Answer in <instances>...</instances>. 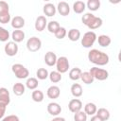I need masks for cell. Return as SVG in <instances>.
<instances>
[{
    "mask_svg": "<svg viewBox=\"0 0 121 121\" xmlns=\"http://www.w3.org/2000/svg\"><path fill=\"white\" fill-rule=\"evenodd\" d=\"M68 109L71 112L76 113L82 109V102L78 98H73L68 103Z\"/></svg>",
    "mask_w": 121,
    "mask_h": 121,
    "instance_id": "30bf717a",
    "label": "cell"
},
{
    "mask_svg": "<svg viewBox=\"0 0 121 121\" xmlns=\"http://www.w3.org/2000/svg\"><path fill=\"white\" fill-rule=\"evenodd\" d=\"M46 95H47L48 98H50V99H56V98H58V97L60 96V88H59L58 86L52 85V86H50V87L47 89Z\"/></svg>",
    "mask_w": 121,
    "mask_h": 121,
    "instance_id": "5bb4252c",
    "label": "cell"
},
{
    "mask_svg": "<svg viewBox=\"0 0 121 121\" xmlns=\"http://www.w3.org/2000/svg\"><path fill=\"white\" fill-rule=\"evenodd\" d=\"M96 38L97 36L94 31H87L81 38V45L85 48H90L96 41Z\"/></svg>",
    "mask_w": 121,
    "mask_h": 121,
    "instance_id": "5b68a950",
    "label": "cell"
},
{
    "mask_svg": "<svg viewBox=\"0 0 121 121\" xmlns=\"http://www.w3.org/2000/svg\"><path fill=\"white\" fill-rule=\"evenodd\" d=\"M35 29L39 32L43 31L45 26H47V20H46V17L43 16V15H40L37 17L36 21H35Z\"/></svg>",
    "mask_w": 121,
    "mask_h": 121,
    "instance_id": "7c38bea8",
    "label": "cell"
},
{
    "mask_svg": "<svg viewBox=\"0 0 121 121\" xmlns=\"http://www.w3.org/2000/svg\"><path fill=\"white\" fill-rule=\"evenodd\" d=\"M67 34V31H66V28L63 27V26H60V28L54 33L55 37L57 39H63Z\"/></svg>",
    "mask_w": 121,
    "mask_h": 121,
    "instance_id": "8d00e7d4",
    "label": "cell"
},
{
    "mask_svg": "<svg viewBox=\"0 0 121 121\" xmlns=\"http://www.w3.org/2000/svg\"><path fill=\"white\" fill-rule=\"evenodd\" d=\"M56 9H57L58 12H59L61 16H67V15L70 13V7H69L68 3L64 2V1L59 2Z\"/></svg>",
    "mask_w": 121,
    "mask_h": 121,
    "instance_id": "4fadbf2b",
    "label": "cell"
},
{
    "mask_svg": "<svg viewBox=\"0 0 121 121\" xmlns=\"http://www.w3.org/2000/svg\"><path fill=\"white\" fill-rule=\"evenodd\" d=\"M80 38V31L77 28H71L68 31V39L72 42H77Z\"/></svg>",
    "mask_w": 121,
    "mask_h": 121,
    "instance_id": "d4e9b609",
    "label": "cell"
},
{
    "mask_svg": "<svg viewBox=\"0 0 121 121\" xmlns=\"http://www.w3.org/2000/svg\"><path fill=\"white\" fill-rule=\"evenodd\" d=\"M25 26V19L22 16H15L11 19V26L14 29H21Z\"/></svg>",
    "mask_w": 121,
    "mask_h": 121,
    "instance_id": "ac0fdd59",
    "label": "cell"
},
{
    "mask_svg": "<svg viewBox=\"0 0 121 121\" xmlns=\"http://www.w3.org/2000/svg\"><path fill=\"white\" fill-rule=\"evenodd\" d=\"M12 91H13V93H14L15 95L20 96V95H22L25 94V92H26V86L23 83H21V82H16L12 86Z\"/></svg>",
    "mask_w": 121,
    "mask_h": 121,
    "instance_id": "ffe728a7",
    "label": "cell"
},
{
    "mask_svg": "<svg viewBox=\"0 0 121 121\" xmlns=\"http://www.w3.org/2000/svg\"><path fill=\"white\" fill-rule=\"evenodd\" d=\"M57 59H58L57 58V55L54 52H52V51H48L44 55V62L48 66H54L56 64Z\"/></svg>",
    "mask_w": 121,
    "mask_h": 121,
    "instance_id": "9a60e30c",
    "label": "cell"
},
{
    "mask_svg": "<svg viewBox=\"0 0 121 121\" xmlns=\"http://www.w3.org/2000/svg\"><path fill=\"white\" fill-rule=\"evenodd\" d=\"M0 102L9 105L10 102V95H9V92L7 88L5 87H1L0 88Z\"/></svg>",
    "mask_w": 121,
    "mask_h": 121,
    "instance_id": "2e32d148",
    "label": "cell"
},
{
    "mask_svg": "<svg viewBox=\"0 0 121 121\" xmlns=\"http://www.w3.org/2000/svg\"><path fill=\"white\" fill-rule=\"evenodd\" d=\"M48 78H49V79H50L51 82H53V83H58V82H60V81L61 80V78H62V77H61V74L59 73L58 71H52V72L49 74Z\"/></svg>",
    "mask_w": 121,
    "mask_h": 121,
    "instance_id": "1f68e13d",
    "label": "cell"
},
{
    "mask_svg": "<svg viewBox=\"0 0 121 121\" xmlns=\"http://www.w3.org/2000/svg\"><path fill=\"white\" fill-rule=\"evenodd\" d=\"M51 121H66V120H65V118H63V117L56 116V117H55V118H53Z\"/></svg>",
    "mask_w": 121,
    "mask_h": 121,
    "instance_id": "60d3db41",
    "label": "cell"
},
{
    "mask_svg": "<svg viewBox=\"0 0 121 121\" xmlns=\"http://www.w3.org/2000/svg\"><path fill=\"white\" fill-rule=\"evenodd\" d=\"M39 85V81L35 78H28L26 82V86L29 90H36V88Z\"/></svg>",
    "mask_w": 121,
    "mask_h": 121,
    "instance_id": "83f0119b",
    "label": "cell"
},
{
    "mask_svg": "<svg viewBox=\"0 0 121 121\" xmlns=\"http://www.w3.org/2000/svg\"><path fill=\"white\" fill-rule=\"evenodd\" d=\"M86 6L91 11H95L100 8V1L99 0H89Z\"/></svg>",
    "mask_w": 121,
    "mask_h": 121,
    "instance_id": "f546056e",
    "label": "cell"
},
{
    "mask_svg": "<svg viewBox=\"0 0 121 121\" xmlns=\"http://www.w3.org/2000/svg\"><path fill=\"white\" fill-rule=\"evenodd\" d=\"M11 38L14 43H21L25 39V32L21 29H15V30H13V32L11 34Z\"/></svg>",
    "mask_w": 121,
    "mask_h": 121,
    "instance_id": "d6986e66",
    "label": "cell"
},
{
    "mask_svg": "<svg viewBox=\"0 0 121 121\" xmlns=\"http://www.w3.org/2000/svg\"><path fill=\"white\" fill-rule=\"evenodd\" d=\"M18 45L16 43H14L13 41L11 42H8L4 47V50H5V53L9 56V57H13L15 56L17 53H18Z\"/></svg>",
    "mask_w": 121,
    "mask_h": 121,
    "instance_id": "9c48e42d",
    "label": "cell"
},
{
    "mask_svg": "<svg viewBox=\"0 0 121 121\" xmlns=\"http://www.w3.org/2000/svg\"><path fill=\"white\" fill-rule=\"evenodd\" d=\"M36 76L38 78V79H41V80H43V79H46L49 76V73L48 71L45 69V68H39L36 72Z\"/></svg>",
    "mask_w": 121,
    "mask_h": 121,
    "instance_id": "d6a6232c",
    "label": "cell"
},
{
    "mask_svg": "<svg viewBox=\"0 0 121 121\" xmlns=\"http://www.w3.org/2000/svg\"><path fill=\"white\" fill-rule=\"evenodd\" d=\"M7 106L6 104L0 102V119H2L5 115V112H6V110H7Z\"/></svg>",
    "mask_w": 121,
    "mask_h": 121,
    "instance_id": "f35d334b",
    "label": "cell"
},
{
    "mask_svg": "<svg viewBox=\"0 0 121 121\" xmlns=\"http://www.w3.org/2000/svg\"><path fill=\"white\" fill-rule=\"evenodd\" d=\"M81 21L87 27H89L92 30L99 28L103 24V21L100 17H96L91 12H87L84 15H82Z\"/></svg>",
    "mask_w": 121,
    "mask_h": 121,
    "instance_id": "7a4b0ae2",
    "label": "cell"
},
{
    "mask_svg": "<svg viewBox=\"0 0 121 121\" xmlns=\"http://www.w3.org/2000/svg\"><path fill=\"white\" fill-rule=\"evenodd\" d=\"M89 73L93 76V78L95 79H97V80H105L109 78V73L106 69H103V68H98L96 66L95 67H92L89 71Z\"/></svg>",
    "mask_w": 121,
    "mask_h": 121,
    "instance_id": "8992f818",
    "label": "cell"
},
{
    "mask_svg": "<svg viewBox=\"0 0 121 121\" xmlns=\"http://www.w3.org/2000/svg\"><path fill=\"white\" fill-rule=\"evenodd\" d=\"M2 121H20L19 117L15 114H10V115H8L6 117H4L2 119Z\"/></svg>",
    "mask_w": 121,
    "mask_h": 121,
    "instance_id": "74e56055",
    "label": "cell"
},
{
    "mask_svg": "<svg viewBox=\"0 0 121 121\" xmlns=\"http://www.w3.org/2000/svg\"><path fill=\"white\" fill-rule=\"evenodd\" d=\"M43 10L44 15H46V16H48V17H52V16H54V15L56 14L57 9H56V7L54 6V4H52V3H46V4L43 6Z\"/></svg>",
    "mask_w": 121,
    "mask_h": 121,
    "instance_id": "e0dca14e",
    "label": "cell"
},
{
    "mask_svg": "<svg viewBox=\"0 0 121 121\" xmlns=\"http://www.w3.org/2000/svg\"><path fill=\"white\" fill-rule=\"evenodd\" d=\"M97 111V108H96V105L95 103H92V102H89L87 103L85 106H84V112L87 114V115H95V112Z\"/></svg>",
    "mask_w": 121,
    "mask_h": 121,
    "instance_id": "603a6c76",
    "label": "cell"
},
{
    "mask_svg": "<svg viewBox=\"0 0 121 121\" xmlns=\"http://www.w3.org/2000/svg\"><path fill=\"white\" fill-rule=\"evenodd\" d=\"M47 112L53 116H58L61 112V107L57 102H50L47 105Z\"/></svg>",
    "mask_w": 121,
    "mask_h": 121,
    "instance_id": "8fae6325",
    "label": "cell"
},
{
    "mask_svg": "<svg viewBox=\"0 0 121 121\" xmlns=\"http://www.w3.org/2000/svg\"><path fill=\"white\" fill-rule=\"evenodd\" d=\"M31 97H32V100L35 101V102H42L44 98V95H43V93L40 90H34L31 94Z\"/></svg>",
    "mask_w": 121,
    "mask_h": 121,
    "instance_id": "f1b7e54d",
    "label": "cell"
},
{
    "mask_svg": "<svg viewBox=\"0 0 121 121\" xmlns=\"http://www.w3.org/2000/svg\"><path fill=\"white\" fill-rule=\"evenodd\" d=\"M81 73H82V71L80 70V68L75 67V68H73V69L70 70V72H69V78L72 80H78V79L80 78Z\"/></svg>",
    "mask_w": 121,
    "mask_h": 121,
    "instance_id": "4316f807",
    "label": "cell"
},
{
    "mask_svg": "<svg viewBox=\"0 0 121 121\" xmlns=\"http://www.w3.org/2000/svg\"><path fill=\"white\" fill-rule=\"evenodd\" d=\"M90 121H103V120H102L101 118H99V117L95 114V115H93V116L91 117V120H90Z\"/></svg>",
    "mask_w": 121,
    "mask_h": 121,
    "instance_id": "ab89813d",
    "label": "cell"
},
{
    "mask_svg": "<svg viewBox=\"0 0 121 121\" xmlns=\"http://www.w3.org/2000/svg\"><path fill=\"white\" fill-rule=\"evenodd\" d=\"M87 120V114L84 112V111H79L74 114V121H86Z\"/></svg>",
    "mask_w": 121,
    "mask_h": 121,
    "instance_id": "d590c367",
    "label": "cell"
},
{
    "mask_svg": "<svg viewBox=\"0 0 121 121\" xmlns=\"http://www.w3.org/2000/svg\"><path fill=\"white\" fill-rule=\"evenodd\" d=\"M95 114H96L99 118H101L103 121H107V120L110 118V112H109L107 109H105V108H99V109L96 111Z\"/></svg>",
    "mask_w": 121,
    "mask_h": 121,
    "instance_id": "484cf974",
    "label": "cell"
},
{
    "mask_svg": "<svg viewBox=\"0 0 121 121\" xmlns=\"http://www.w3.org/2000/svg\"><path fill=\"white\" fill-rule=\"evenodd\" d=\"M11 20L9 14V6L6 1H0V23L8 24Z\"/></svg>",
    "mask_w": 121,
    "mask_h": 121,
    "instance_id": "3957f363",
    "label": "cell"
},
{
    "mask_svg": "<svg viewBox=\"0 0 121 121\" xmlns=\"http://www.w3.org/2000/svg\"><path fill=\"white\" fill-rule=\"evenodd\" d=\"M41 47H42V41L36 36L30 37L26 41V48L30 52H37L38 50L41 49Z\"/></svg>",
    "mask_w": 121,
    "mask_h": 121,
    "instance_id": "52a82bcc",
    "label": "cell"
},
{
    "mask_svg": "<svg viewBox=\"0 0 121 121\" xmlns=\"http://www.w3.org/2000/svg\"><path fill=\"white\" fill-rule=\"evenodd\" d=\"M96 39H97L98 44H99L100 46H102V47H107V46H109V45L111 44V43H112L111 38H110L108 35H105V34L99 35L98 38H96Z\"/></svg>",
    "mask_w": 121,
    "mask_h": 121,
    "instance_id": "44dd1931",
    "label": "cell"
},
{
    "mask_svg": "<svg viewBox=\"0 0 121 121\" xmlns=\"http://www.w3.org/2000/svg\"><path fill=\"white\" fill-rule=\"evenodd\" d=\"M88 60L90 62L95 64V65H98V66H103V65H106L108 64L109 60H110V58H109V55L100 51V50H97V49H91L88 53Z\"/></svg>",
    "mask_w": 121,
    "mask_h": 121,
    "instance_id": "6da1fadb",
    "label": "cell"
},
{
    "mask_svg": "<svg viewBox=\"0 0 121 121\" xmlns=\"http://www.w3.org/2000/svg\"><path fill=\"white\" fill-rule=\"evenodd\" d=\"M47 29L50 33H55L59 28H60V24L57 21H50L47 23Z\"/></svg>",
    "mask_w": 121,
    "mask_h": 121,
    "instance_id": "836d02e7",
    "label": "cell"
},
{
    "mask_svg": "<svg viewBox=\"0 0 121 121\" xmlns=\"http://www.w3.org/2000/svg\"><path fill=\"white\" fill-rule=\"evenodd\" d=\"M80 79L85 83V84H91L94 82L95 78L89 72H82L80 75Z\"/></svg>",
    "mask_w": 121,
    "mask_h": 121,
    "instance_id": "4dcf8cb0",
    "label": "cell"
},
{
    "mask_svg": "<svg viewBox=\"0 0 121 121\" xmlns=\"http://www.w3.org/2000/svg\"><path fill=\"white\" fill-rule=\"evenodd\" d=\"M85 9H86V4L83 1H76L73 4V10L78 14L82 13L85 10Z\"/></svg>",
    "mask_w": 121,
    "mask_h": 121,
    "instance_id": "cb8c5ba5",
    "label": "cell"
},
{
    "mask_svg": "<svg viewBox=\"0 0 121 121\" xmlns=\"http://www.w3.org/2000/svg\"><path fill=\"white\" fill-rule=\"evenodd\" d=\"M71 94L74 97H79L82 95V93H83V90H82V87L80 84L78 83H74L72 86H71Z\"/></svg>",
    "mask_w": 121,
    "mask_h": 121,
    "instance_id": "7402d4cb",
    "label": "cell"
},
{
    "mask_svg": "<svg viewBox=\"0 0 121 121\" xmlns=\"http://www.w3.org/2000/svg\"><path fill=\"white\" fill-rule=\"evenodd\" d=\"M55 65H56L57 71L60 74H63V73H66L69 69V60L66 57L61 56V57L57 59Z\"/></svg>",
    "mask_w": 121,
    "mask_h": 121,
    "instance_id": "ba28073f",
    "label": "cell"
},
{
    "mask_svg": "<svg viewBox=\"0 0 121 121\" xmlns=\"http://www.w3.org/2000/svg\"><path fill=\"white\" fill-rule=\"evenodd\" d=\"M11 70L13 72V74L15 75V77L19 79H24V78H27L29 76V71L27 70V68H26L23 64L21 63H15L12 65Z\"/></svg>",
    "mask_w": 121,
    "mask_h": 121,
    "instance_id": "277c9868",
    "label": "cell"
},
{
    "mask_svg": "<svg viewBox=\"0 0 121 121\" xmlns=\"http://www.w3.org/2000/svg\"><path fill=\"white\" fill-rule=\"evenodd\" d=\"M9 39V32L6 28L0 26V42H8Z\"/></svg>",
    "mask_w": 121,
    "mask_h": 121,
    "instance_id": "e575fe53",
    "label": "cell"
}]
</instances>
